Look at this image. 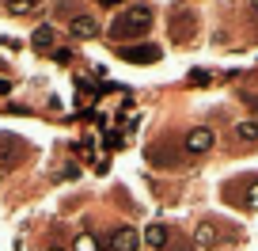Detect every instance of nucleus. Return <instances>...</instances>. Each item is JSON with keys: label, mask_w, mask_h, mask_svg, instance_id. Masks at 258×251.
Masks as SVG:
<instances>
[{"label": "nucleus", "mask_w": 258, "mask_h": 251, "mask_svg": "<svg viewBox=\"0 0 258 251\" xmlns=\"http://www.w3.org/2000/svg\"><path fill=\"white\" fill-rule=\"evenodd\" d=\"M148 27H152V8H148V4H133V8L118 12V16L110 19L106 38H110V46H129L133 38H145Z\"/></svg>", "instance_id": "1"}, {"label": "nucleus", "mask_w": 258, "mask_h": 251, "mask_svg": "<svg viewBox=\"0 0 258 251\" xmlns=\"http://www.w3.org/2000/svg\"><path fill=\"white\" fill-rule=\"evenodd\" d=\"M198 27H202V19H198V12L190 8V4H171L167 12V31H171V42L175 46H190L194 38H198Z\"/></svg>", "instance_id": "2"}, {"label": "nucleus", "mask_w": 258, "mask_h": 251, "mask_svg": "<svg viewBox=\"0 0 258 251\" xmlns=\"http://www.w3.org/2000/svg\"><path fill=\"white\" fill-rule=\"evenodd\" d=\"M27 156H31V145H27L23 137H16V133H0V175H8L12 168H19Z\"/></svg>", "instance_id": "3"}, {"label": "nucleus", "mask_w": 258, "mask_h": 251, "mask_svg": "<svg viewBox=\"0 0 258 251\" xmlns=\"http://www.w3.org/2000/svg\"><path fill=\"white\" fill-rule=\"evenodd\" d=\"M118 57H121V61H129V65H152V61H160V46H152V42L118 46Z\"/></svg>", "instance_id": "4"}, {"label": "nucleus", "mask_w": 258, "mask_h": 251, "mask_svg": "<svg viewBox=\"0 0 258 251\" xmlns=\"http://www.w3.org/2000/svg\"><path fill=\"white\" fill-rule=\"evenodd\" d=\"M137 247H141V236H137V228H129V225H121L110 236V251H137Z\"/></svg>", "instance_id": "5"}, {"label": "nucleus", "mask_w": 258, "mask_h": 251, "mask_svg": "<svg viewBox=\"0 0 258 251\" xmlns=\"http://www.w3.org/2000/svg\"><path fill=\"white\" fill-rule=\"evenodd\" d=\"M194 243H198V247H220V228L213 225V221H202V225H198V232H194Z\"/></svg>", "instance_id": "6"}, {"label": "nucleus", "mask_w": 258, "mask_h": 251, "mask_svg": "<svg viewBox=\"0 0 258 251\" xmlns=\"http://www.w3.org/2000/svg\"><path fill=\"white\" fill-rule=\"evenodd\" d=\"M186 148H190V153H209V148H213V130H205V126L190 130V137H186Z\"/></svg>", "instance_id": "7"}, {"label": "nucleus", "mask_w": 258, "mask_h": 251, "mask_svg": "<svg viewBox=\"0 0 258 251\" xmlns=\"http://www.w3.org/2000/svg\"><path fill=\"white\" fill-rule=\"evenodd\" d=\"M95 31H99V23L91 16H73L69 19V34H73V38H91Z\"/></svg>", "instance_id": "8"}, {"label": "nucleus", "mask_w": 258, "mask_h": 251, "mask_svg": "<svg viewBox=\"0 0 258 251\" xmlns=\"http://www.w3.org/2000/svg\"><path fill=\"white\" fill-rule=\"evenodd\" d=\"M53 42H57V31H53V27H38V31L31 34V46L38 49V54H49V49H53Z\"/></svg>", "instance_id": "9"}, {"label": "nucleus", "mask_w": 258, "mask_h": 251, "mask_svg": "<svg viewBox=\"0 0 258 251\" xmlns=\"http://www.w3.org/2000/svg\"><path fill=\"white\" fill-rule=\"evenodd\" d=\"M145 243H148V247H167V243H171L167 225H148L145 228Z\"/></svg>", "instance_id": "10"}, {"label": "nucleus", "mask_w": 258, "mask_h": 251, "mask_svg": "<svg viewBox=\"0 0 258 251\" xmlns=\"http://www.w3.org/2000/svg\"><path fill=\"white\" fill-rule=\"evenodd\" d=\"M235 137L243 141V145H254L258 141V122L250 118V122H235Z\"/></svg>", "instance_id": "11"}, {"label": "nucleus", "mask_w": 258, "mask_h": 251, "mask_svg": "<svg viewBox=\"0 0 258 251\" xmlns=\"http://www.w3.org/2000/svg\"><path fill=\"white\" fill-rule=\"evenodd\" d=\"M76 103H80V107H91V103H95V88H91L84 76H76Z\"/></svg>", "instance_id": "12"}, {"label": "nucleus", "mask_w": 258, "mask_h": 251, "mask_svg": "<svg viewBox=\"0 0 258 251\" xmlns=\"http://www.w3.org/2000/svg\"><path fill=\"white\" fill-rule=\"evenodd\" d=\"M247 183V194H243V206H250V210H258V175L243 179Z\"/></svg>", "instance_id": "13"}, {"label": "nucleus", "mask_w": 258, "mask_h": 251, "mask_svg": "<svg viewBox=\"0 0 258 251\" xmlns=\"http://www.w3.org/2000/svg\"><path fill=\"white\" fill-rule=\"evenodd\" d=\"M34 4H38V0H8L4 8H8L12 16H23V12H34Z\"/></svg>", "instance_id": "14"}, {"label": "nucleus", "mask_w": 258, "mask_h": 251, "mask_svg": "<svg viewBox=\"0 0 258 251\" xmlns=\"http://www.w3.org/2000/svg\"><path fill=\"white\" fill-rule=\"evenodd\" d=\"M239 99L250 107V111H254V118H258V95H254V91H239Z\"/></svg>", "instance_id": "15"}, {"label": "nucleus", "mask_w": 258, "mask_h": 251, "mask_svg": "<svg viewBox=\"0 0 258 251\" xmlns=\"http://www.w3.org/2000/svg\"><path fill=\"white\" fill-rule=\"evenodd\" d=\"M76 251H99V243L91 240V236H80V240H76Z\"/></svg>", "instance_id": "16"}, {"label": "nucleus", "mask_w": 258, "mask_h": 251, "mask_svg": "<svg viewBox=\"0 0 258 251\" xmlns=\"http://www.w3.org/2000/svg\"><path fill=\"white\" fill-rule=\"evenodd\" d=\"M8 91H12V80H8V76H0V95H8Z\"/></svg>", "instance_id": "17"}, {"label": "nucleus", "mask_w": 258, "mask_h": 251, "mask_svg": "<svg viewBox=\"0 0 258 251\" xmlns=\"http://www.w3.org/2000/svg\"><path fill=\"white\" fill-rule=\"evenodd\" d=\"M95 4H103V8H118L121 0H95Z\"/></svg>", "instance_id": "18"}, {"label": "nucleus", "mask_w": 258, "mask_h": 251, "mask_svg": "<svg viewBox=\"0 0 258 251\" xmlns=\"http://www.w3.org/2000/svg\"><path fill=\"white\" fill-rule=\"evenodd\" d=\"M250 12H254V16H258V0H250Z\"/></svg>", "instance_id": "19"}, {"label": "nucleus", "mask_w": 258, "mask_h": 251, "mask_svg": "<svg viewBox=\"0 0 258 251\" xmlns=\"http://www.w3.org/2000/svg\"><path fill=\"white\" fill-rule=\"evenodd\" d=\"M46 251H64V247H57V243H53V247H46Z\"/></svg>", "instance_id": "20"}]
</instances>
